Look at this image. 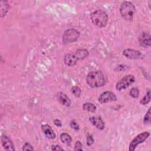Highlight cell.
<instances>
[{
	"mask_svg": "<svg viewBox=\"0 0 151 151\" xmlns=\"http://www.w3.org/2000/svg\"><path fill=\"white\" fill-rule=\"evenodd\" d=\"M87 82L93 88L101 87L106 83L104 75L101 71H91L87 75Z\"/></svg>",
	"mask_w": 151,
	"mask_h": 151,
	"instance_id": "cell-1",
	"label": "cell"
},
{
	"mask_svg": "<svg viewBox=\"0 0 151 151\" xmlns=\"http://www.w3.org/2000/svg\"><path fill=\"white\" fill-rule=\"evenodd\" d=\"M91 19L94 24L99 27H104L108 21L106 13L101 10H97L91 14Z\"/></svg>",
	"mask_w": 151,
	"mask_h": 151,
	"instance_id": "cell-2",
	"label": "cell"
},
{
	"mask_svg": "<svg viewBox=\"0 0 151 151\" xmlns=\"http://www.w3.org/2000/svg\"><path fill=\"white\" fill-rule=\"evenodd\" d=\"M120 12L122 17L127 21H131L133 19L134 14L135 12V6L134 5L129 2H124L120 8Z\"/></svg>",
	"mask_w": 151,
	"mask_h": 151,
	"instance_id": "cell-3",
	"label": "cell"
},
{
	"mask_svg": "<svg viewBox=\"0 0 151 151\" xmlns=\"http://www.w3.org/2000/svg\"><path fill=\"white\" fill-rule=\"evenodd\" d=\"M79 32L74 29H68L66 30L63 36V42L64 44H68L77 41L79 37Z\"/></svg>",
	"mask_w": 151,
	"mask_h": 151,
	"instance_id": "cell-4",
	"label": "cell"
},
{
	"mask_svg": "<svg viewBox=\"0 0 151 151\" xmlns=\"http://www.w3.org/2000/svg\"><path fill=\"white\" fill-rule=\"evenodd\" d=\"M149 133L148 132H144L142 133H140L138 134L137 136H136L130 142L129 145V150L130 151H134L137 147V146L143 142L145 141V140L149 136Z\"/></svg>",
	"mask_w": 151,
	"mask_h": 151,
	"instance_id": "cell-5",
	"label": "cell"
},
{
	"mask_svg": "<svg viewBox=\"0 0 151 151\" xmlns=\"http://www.w3.org/2000/svg\"><path fill=\"white\" fill-rule=\"evenodd\" d=\"M135 78L133 75L126 76L117 83L116 89L119 91L124 90L129 87L132 84H133Z\"/></svg>",
	"mask_w": 151,
	"mask_h": 151,
	"instance_id": "cell-6",
	"label": "cell"
},
{
	"mask_svg": "<svg viewBox=\"0 0 151 151\" xmlns=\"http://www.w3.org/2000/svg\"><path fill=\"white\" fill-rule=\"evenodd\" d=\"M116 100V96L111 91H104L102 93L99 97V101L103 104L110 101H114Z\"/></svg>",
	"mask_w": 151,
	"mask_h": 151,
	"instance_id": "cell-7",
	"label": "cell"
},
{
	"mask_svg": "<svg viewBox=\"0 0 151 151\" xmlns=\"http://www.w3.org/2000/svg\"><path fill=\"white\" fill-rule=\"evenodd\" d=\"M123 55L129 59H139L141 58L142 54L137 50H134L130 48L126 49L123 52Z\"/></svg>",
	"mask_w": 151,
	"mask_h": 151,
	"instance_id": "cell-8",
	"label": "cell"
},
{
	"mask_svg": "<svg viewBox=\"0 0 151 151\" xmlns=\"http://www.w3.org/2000/svg\"><path fill=\"white\" fill-rule=\"evenodd\" d=\"M1 139L2 146L5 149V150H11V151L15 150L14 144L12 140H11V139L8 136L6 135H2Z\"/></svg>",
	"mask_w": 151,
	"mask_h": 151,
	"instance_id": "cell-9",
	"label": "cell"
},
{
	"mask_svg": "<svg viewBox=\"0 0 151 151\" xmlns=\"http://www.w3.org/2000/svg\"><path fill=\"white\" fill-rule=\"evenodd\" d=\"M78 60V59L75 52L67 54L65 55L64 58L65 64L68 66H73L76 64Z\"/></svg>",
	"mask_w": 151,
	"mask_h": 151,
	"instance_id": "cell-10",
	"label": "cell"
},
{
	"mask_svg": "<svg viewBox=\"0 0 151 151\" xmlns=\"http://www.w3.org/2000/svg\"><path fill=\"white\" fill-rule=\"evenodd\" d=\"M150 36L146 32L142 33L139 37V44L143 47H149L150 46Z\"/></svg>",
	"mask_w": 151,
	"mask_h": 151,
	"instance_id": "cell-11",
	"label": "cell"
},
{
	"mask_svg": "<svg viewBox=\"0 0 151 151\" xmlns=\"http://www.w3.org/2000/svg\"><path fill=\"white\" fill-rule=\"evenodd\" d=\"M89 120L91 124L96 126L97 129L103 130L104 128V123L100 117L92 116L89 118Z\"/></svg>",
	"mask_w": 151,
	"mask_h": 151,
	"instance_id": "cell-12",
	"label": "cell"
},
{
	"mask_svg": "<svg viewBox=\"0 0 151 151\" xmlns=\"http://www.w3.org/2000/svg\"><path fill=\"white\" fill-rule=\"evenodd\" d=\"M41 129L44 132V134L49 139H53L55 137V134L53 130L48 124H43L41 126Z\"/></svg>",
	"mask_w": 151,
	"mask_h": 151,
	"instance_id": "cell-13",
	"label": "cell"
},
{
	"mask_svg": "<svg viewBox=\"0 0 151 151\" xmlns=\"http://www.w3.org/2000/svg\"><path fill=\"white\" fill-rule=\"evenodd\" d=\"M57 97L59 101L65 106H70L71 104V101L69 97L64 93L59 92L57 94Z\"/></svg>",
	"mask_w": 151,
	"mask_h": 151,
	"instance_id": "cell-14",
	"label": "cell"
},
{
	"mask_svg": "<svg viewBox=\"0 0 151 151\" xmlns=\"http://www.w3.org/2000/svg\"><path fill=\"white\" fill-rule=\"evenodd\" d=\"M0 4H1V9H0L1 17H4L6 15V12L9 9V5L6 1H1Z\"/></svg>",
	"mask_w": 151,
	"mask_h": 151,
	"instance_id": "cell-15",
	"label": "cell"
},
{
	"mask_svg": "<svg viewBox=\"0 0 151 151\" xmlns=\"http://www.w3.org/2000/svg\"><path fill=\"white\" fill-rule=\"evenodd\" d=\"M60 139L63 143L66 144L68 146H70L72 142V139L71 136L65 133H63L60 135Z\"/></svg>",
	"mask_w": 151,
	"mask_h": 151,
	"instance_id": "cell-16",
	"label": "cell"
},
{
	"mask_svg": "<svg viewBox=\"0 0 151 151\" xmlns=\"http://www.w3.org/2000/svg\"><path fill=\"white\" fill-rule=\"evenodd\" d=\"M75 54H76L78 60H82L85 58L88 55V52L87 50L80 49L77 50Z\"/></svg>",
	"mask_w": 151,
	"mask_h": 151,
	"instance_id": "cell-17",
	"label": "cell"
},
{
	"mask_svg": "<svg viewBox=\"0 0 151 151\" xmlns=\"http://www.w3.org/2000/svg\"><path fill=\"white\" fill-rule=\"evenodd\" d=\"M83 110H87L88 111L94 112L96 110V106L93 103H86L83 105Z\"/></svg>",
	"mask_w": 151,
	"mask_h": 151,
	"instance_id": "cell-18",
	"label": "cell"
},
{
	"mask_svg": "<svg viewBox=\"0 0 151 151\" xmlns=\"http://www.w3.org/2000/svg\"><path fill=\"white\" fill-rule=\"evenodd\" d=\"M150 100V90H148V91L146 93V95L143 97V99L140 100V103L142 104H147Z\"/></svg>",
	"mask_w": 151,
	"mask_h": 151,
	"instance_id": "cell-19",
	"label": "cell"
},
{
	"mask_svg": "<svg viewBox=\"0 0 151 151\" xmlns=\"http://www.w3.org/2000/svg\"><path fill=\"white\" fill-rule=\"evenodd\" d=\"M71 92H72V93L74 94V96L78 97H80V95H81V91L80 88H79L78 87H77V86H74V87H73L72 88H71Z\"/></svg>",
	"mask_w": 151,
	"mask_h": 151,
	"instance_id": "cell-20",
	"label": "cell"
},
{
	"mask_svg": "<svg viewBox=\"0 0 151 151\" xmlns=\"http://www.w3.org/2000/svg\"><path fill=\"white\" fill-rule=\"evenodd\" d=\"M130 96L133 98H137L139 96V91L137 88H132L129 92Z\"/></svg>",
	"mask_w": 151,
	"mask_h": 151,
	"instance_id": "cell-21",
	"label": "cell"
},
{
	"mask_svg": "<svg viewBox=\"0 0 151 151\" xmlns=\"http://www.w3.org/2000/svg\"><path fill=\"white\" fill-rule=\"evenodd\" d=\"M143 122L145 124H147L150 123V109H149L147 112L146 113V114L144 117Z\"/></svg>",
	"mask_w": 151,
	"mask_h": 151,
	"instance_id": "cell-22",
	"label": "cell"
},
{
	"mask_svg": "<svg viewBox=\"0 0 151 151\" xmlns=\"http://www.w3.org/2000/svg\"><path fill=\"white\" fill-rule=\"evenodd\" d=\"M23 150H33L34 148L29 143H25L22 147Z\"/></svg>",
	"mask_w": 151,
	"mask_h": 151,
	"instance_id": "cell-23",
	"label": "cell"
},
{
	"mask_svg": "<svg viewBox=\"0 0 151 151\" xmlns=\"http://www.w3.org/2000/svg\"><path fill=\"white\" fill-rule=\"evenodd\" d=\"M74 150H82V144L80 141H77L75 145V147H74Z\"/></svg>",
	"mask_w": 151,
	"mask_h": 151,
	"instance_id": "cell-24",
	"label": "cell"
},
{
	"mask_svg": "<svg viewBox=\"0 0 151 151\" xmlns=\"http://www.w3.org/2000/svg\"><path fill=\"white\" fill-rule=\"evenodd\" d=\"M70 126L71 127L74 129V130H78L79 129V126L78 124H77V123L74 121V120H73L71 123H70Z\"/></svg>",
	"mask_w": 151,
	"mask_h": 151,
	"instance_id": "cell-25",
	"label": "cell"
},
{
	"mask_svg": "<svg viewBox=\"0 0 151 151\" xmlns=\"http://www.w3.org/2000/svg\"><path fill=\"white\" fill-rule=\"evenodd\" d=\"M94 142V139L91 136H88L87 138V145L88 146H91Z\"/></svg>",
	"mask_w": 151,
	"mask_h": 151,
	"instance_id": "cell-26",
	"label": "cell"
},
{
	"mask_svg": "<svg viewBox=\"0 0 151 151\" xmlns=\"http://www.w3.org/2000/svg\"><path fill=\"white\" fill-rule=\"evenodd\" d=\"M51 149L52 150H64V149L58 145H52L51 146Z\"/></svg>",
	"mask_w": 151,
	"mask_h": 151,
	"instance_id": "cell-27",
	"label": "cell"
},
{
	"mask_svg": "<svg viewBox=\"0 0 151 151\" xmlns=\"http://www.w3.org/2000/svg\"><path fill=\"white\" fill-rule=\"evenodd\" d=\"M54 123L55 126H58V127H61L62 126V124H61V122L60 120H59L58 119H55L54 120Z\"/></svg>",
	"mask_w": 151,
	"mask_h": 151,
	"instance_id": "cell-28",
	"label": "cell"
}]
</instances>
